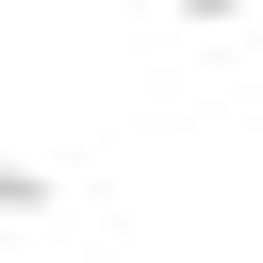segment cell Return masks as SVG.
<instances>
[{
    "mask_svg": "<svg viewBox=\"0 0 263 263\" xmlns=\"http://www.w3.org/2000/svg\"><path fill=\"white\" fill-rule=\"evenodd\" d=\"M181 16H214V33H230V16H263V0H181Z\"/></svg>",
    "mask_w": 263,
    "mask_h": 263,
    "instance_id": "obj_1",
    "label": "cell"
}]
</instances>
